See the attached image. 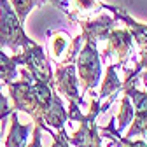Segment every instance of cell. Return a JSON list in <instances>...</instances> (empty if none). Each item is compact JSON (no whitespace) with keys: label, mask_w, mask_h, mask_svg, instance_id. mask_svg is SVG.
<instances>
[{"label":"cell","mask_w":147,"mask_h":147,"mask_svg":"<svg viewBox=\"0 0 147 147\" xmlns=\"http://www.w3.org/2000/svg\"><path fill=\"white\" fill-rule=\"evenodd\" d=\"M49 2H51L53 5H56L61 12H65V14L68 16L70 21H77L76 11H74V2H72V0H49Z\"/></svg>","instance_id":"14"},{"label":"cell","mask_w":147,"mask_h":147,"mask_svg":"<svg viewBox=\"0 0 147 147\" xmlns=\"http://www.w3.org/2000/svg\"><path fill=\"white\" fill-rule=\"evenodd\" d=\"M138 79L144 82V86L147 88V49L138 53V58H137V67L133 70H128L126 68V79L123 81V89L126 86H131L137 84Z\"/></svg>","instance_id":"10"},{"label":"cell","mask_w":147,"mask_h":147,"mask_svg":"<svg viewBox=\"0 0 147 147\" xmlns=\"http://www.w3.org/2000/svg\"><path fill=\"white\" fill-rule=\"evenodd\" d=\"M18 76H20V72H18V63L14 56H9L0 49V79H2V84L7 86L9 82L16 81Z\"/></svg>","instance_id":"11"},{"label":"cell","mask_w":147,"mask_h":147,"mask_svg":"<svg viewBox=\"0 0 147 147\" xmlns=\"http://www.w3.org/2000/svg\"><path fill=\"white\" fill-rule=\"evenodd\" d=\"M0 121H2V117H0ZM0 140H2V130H0Z\"/></svg>","instance_id":"18"},{"label":"cell","mask_w":147,"mask_h":147,"mask_svg":"<svg viewBox=\"0 0 147 147\" xmlns=\"http://www.w3.org/2000/svg\"><path fill=\"white\" fill-rule=\"evenodd\" d=\"M81 25V33L84 35V42L76 58L77 79L82 95H93L100 84L102 77V58L98 51V42L107 39L110 28L117 23L112 16L100 14L98 18H84L77 21Z\"/></svg>","instance_id":"1"},{"label":"cell","mask_w":147,"mask_h":147,"mask_svg":"<svg viewBox=\"0 0 147 147\" xmlns=\"http://www.w3.org/2000/svg\"><path fill=\"white\" fill-rule=\"evenodd\" d=\"M74 2V11H76V18L77 21L84 20L89 14H95L102 11V4L100 0H72Z\"/></svg>","instance_id":"12"},{"label":"cell","mask_w":147,"mask_h":147,"mask_svg":"<svg viewBox=\"0 0 147 147\" xmlns=\"http://www.w3.org/2000/svg\"><path fill=\"white\" fill-rule=\"evenodd\" d=\"M117 65L116 63H110L107 67V74H105V79L102 82V88H100V93H98V100H105L109 98L110 95H116V93H121L123 91V81L117 77Z\"/></svg>","instance_id":"9"},{"label":"cell","mask_w":147,"mask_h":147,"mask_svg":"<svg viewBox=\"0 0 147 147\" xmlns=\"http://www.w3.org/2000/svg\"><path fill=\"white\" fill-rule=\"evenodd\" d=\"M32 130V123L21 124L18 119V114L11 112V128H9V135L5 138V147H26L28 137Z\"/></svg>","instance_id":"8"},{"label":"cell","mask_w":147,"mask_h":147,"mask_svg":"<svg viewBox=\"0 0 147 147\" xmlns=\"http://www.w3.org/2000/svg\"><path fill=\"white\" fill-rule=\"evenodd\" d=\"M33 40L26 35L23 21L16 16L9 0H0V49H11L14 54Z\"/></svg>","instance_id":"2"},{"label":"cell","mask_w":147,"mask_h":147,"mask_svg":"<svg viewBox=\"0 0 147 147\" xmlns=\"http://www.w3.org/2000/svg\"><path fill=\"white\" fill-rule=\"evenodd\" d=\"M2 86H4V84H0V117L5 119V117H9V116H11L12 107L9 105V98L2 93Z\"/></svg>","instance_id":"16"},{"label":"cell","mask_w":147,"mask_h":147,"mask_svg":"<svg viewBox=\"0 0 147 147\" xmlns=\"http://www.w3.org/2000/svg\"><path fill=\"white\" fill-rule=\"evenodd\" d=\"M119 140H117V144H119V147H147V140H144V138H126V137H117Z\"/></svg>","instance_id":"15"},{"label":"cell","mask_w":147,"mask_h":147,"mask_svg":"<svg viewBox=\"0 0 147 147\" xmlns=\"http://www.w3.org/2000/svg\"><path fill=\"white\" fill-rule=\"evenodd\" d=\"M102 9H107L109 12H112L116 21H121V23L126 25V28L130 30V33H131V37H133V42L138 46L140 51L147 49V25H145V23H140V21L133 20V18L128 14L124 9L116 7V5L102 4Z\"/></svg>","instance_id":"7"},{"label":"cell","mask_w":147,"mask_h":147,"mask_svg":"<svg viewBox=\"0 0 147 147\" xmlns=\"http://www.w3.org/2000/svg\"><path fill=\"white\" fill-rule=\"evenodd\" d=\"M105 49L100 58L110 60L117 67H126L128 58L133 53V37L128 28H110L105 39Z\"/></svg>","instance_id":"4"},{"label":"cell","mask_w":147,"mask_h":147,"mask_svg":"<svg viewBox=\"0 0 147 147\" xmlns=\"http://www.w3.org/2000/svg\"><path fill=\"white\" fill-rule=\"evenodd\" d=\"M53 88L56 93L65 96L68 103H79L84 107V98L79 89V79H77V68L76 63H60L56 72L53 74Z\"/></svg>","instance_id":"5"},{"label":"cell","mask_w":147,"mask_h":147,"mask_svg":"<svg viewBox=\"0 0 147 147\" xmlns=\"http://www.w3.org/2000/svg\"><path fill=\"white\" fill-rule=\"evenodd\" d=\"M12 56H14L18 65H21L23 68H26L30 72V76L35 81L53 84V70H51V65L46 58L44 47L40 44H37L33 40L30 46L23 47L20 53L12 54Z\"/></svg>","instance_id":"3"},{"label":"cell","mask_w":147,"mask_h":147,"mask_svg":"<svg viewBox=\"0 0 147 147\" xmlns=\"http://www.w3.org/2000/svg\"><path fill=\"white\" fill-rule=\"evenodd\" d=\"M124 95L131 100L133 105V119H131V126L126 131V138H135V137H144L147 138V91H140L137 89V84L126 86Z\"/></svg>","instance_id":"6"},{"label":"cell","mask_w":147,"mask_h":147,"mask_svg":"<svg viewBox=\"0 0 147 147\" xmlns=\"http://www.w3.org/2000/svg\"><path fill=\"white\" fill-rule=\"evenodd\" d=\"M26 147H42V128L39 124H35L33 130V138L30 144H26Z\"/></svg>","instance_id":"17"},{"label":"cell","mask_w":147,"mask_h":147,"mask_svg":"<svg viewBox=\"0 0 147 147\" xmlns=\"http://www.w3.org/2000/svg\"><path fill=\"white\" fill-rule=\"evenodd\" d=\"M9 2H11V5H12V9H14L16 16L25 23L26 16H28L35 7L44 5L46 0H9Z\"/></svg>","instance_id":"13"}]
</instances>
